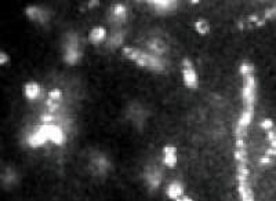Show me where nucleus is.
<instances>
[{
    "mask_svg": "<svg viewBox=\"0 0 276 201\" xmlns=\"http://www.w3.org/2000/svg\"><path fill=\"white\" fill-rule=\"evenodd\" d=\"M122 54L133 61L136 65L145 68L148 70H152L156 73H163L166 70V62L163 58L155 57V55L149 54L145 50H141L137 47L124 46L122 47Z\"/></svg>",
    "mask_w": 276,
    "mask_h": 201,
    "instance_id": "nucleus-1",
    "label": "nucleus"
},
{
    "mask_svg": "<svg viewBox=\"0 0 276 201\" xmlns=\"http://www.w3.org/2000/svg\"><path fill=\"white\" fill-rule=\"evenodd\" d=\"M83 57V46L80 36L75 32H68L64 36V43H62V58L67 65H76L80 62Z\"/></svg>",
    "mask_w": 276,
    "mask_h": 201,
    "instance_id": "nucleus-2",
    "label": "nucleus"
},
{
    "mask_svg": "<svg viewBox=\"0 0 276 201\" xmlns=\"http://www.w3.org/2000/svg\"><path fill=\"white\" fill-rule=\"evenodd\" d=\"M89 171L92 177L102 178L111 171V161L102 152H92L89 157Z\"/></svg>",
    "mask_w": 276,
    "mask_h": 201,
    "instance_id": "nucleus-3",
    "label": "nucleus"
},
{
    "mask_svg": "<svg viewBox=\"0 0 276 201\" xmlns=\"http://www.w3.org/2000/svg\"><path fill=\"white\" fill-rule=\"evenodd\" d=\"M240 97H242V102L245 105V109L254 110L255 100H257V80L254 78V75H249V76L243 78Z\"/></svg>",
    "mask_w": 276,
    "mask_h": 201,
    "instance_id": "nucleus-4",
    "label": "nucleus"
},
{
    "mask_svg": "<svg viewBox=\"0 0 276 201\" xmlns=\"http://www.w3.org/2000/svg\"><path fill=\"white\" fill-rule=\"evenodd\" d=\"M181 73H183V81L188 90H196L199 87V79L195 69V65L189 58H184L181 62Z\"/></svg>",
    "mask_w": 276,
    "mask_h": 201,
    "instance_id": "nucleus-5",
    "label": "nucleus"
},
{
    "mask_svg": "<svg viewBox=\"0 0 276 201\" xmlns=\"http://www.w3.org/2000/svg\"><path fill=\"white\" fill-rule=\"evenodd\" d=\"M144 182H145V186L151 192H156L161 186V182H163L161 168H159L155 164L146 165L144 168Z\"/></svg>",
    "mask_w": 276,
    "mask_h": 201,
    "instance_id": "nucleus-6",
    "label": "nucleus"
},
{
    "mask_svg": "<svg viewBox=\"0 0 276 201\" xmlns=\"http://www.w3.org/2000/svg\"><path fill=\"white\" fill-rule=\"evenodd\" d=\"M129 18V10L123 3H115L108 11V22L115 25V26H122L127 22Z\"/></svg>",
    "mask_w": 276,
    "mask_h": 201,
    "instance_id": "nucleus-7",
    "label": "nucleus"
},
{
    "mask_svg": "<svg viewBox=\"0 0 276 201\" xmlns=\"http://www.w3.org/2000/svg\"><path fill=\"white\" fill-rule=\"evenodd\" d=\"M25 142H26V145L29 147H42L45 146L46 143H48V138H47L46 131H45L43 125L42 124L35 125L33 130L26 134Z\"/></svg>",
    "mask_w": 276,
    "mask_h": 201,
    "instance_id": "nucleus-8",
    "label": "nucleus"
},
{
    "mask_svg": "<svg viewBox=\"0 0 276 201\" xmlns=\"http://www.w3.org/2000/svg\"><path fill=\"white\" fill-rule=\"evenodd\" d=\"M42 125L46 131L48 142H51L57 146H61L65 143L67 135H65V131H64L61 124H42Z\"/></svg>",
    "mask_w": 276,
    "mask_h": 201,
    "instance_id": "nucleus-9",
    "label": "nucleus"
},
{
    "mask_svg": "<svg viewBox=\"0 0 276 201\" xmlns=\"http://www.w3.org/2000/svg\"><path fill=\"white\" fill-rule=\"evenodd\" d=\"M167 50H169V46L161 38L152 36L151 39L146 40L145 51H148L149 54L159 57V58H164V55L167 54Z\"/></svg>",
    "mask_w": 276,
    "mask_h": 201,
    "instance_id": "nucleus-10",
    "label": "nucleus"
},
{
    "mask_svg": "<svg viewBox=\"0 0 276 201\" xmlns=\"http://www.w3.org/2000/svg\"><path fill=\"white\" fill-rule=\"evenodd\" d=\"M25 16L28 17L32 22L40 23V25H47L51 18V14L46 8L40 7V6H28L25 8Z\"/></svg>",
    "mask_w": 276,
    "mask_h": 201,
    "instance_id": "nucleus-11",
    "label": "nucleus"
},
{
    "mask_svg": "<svg viewBox=\"0 0 276 201\" xmlns=\"http://www.w3.org/2000/svg\"><path fill=\"white\" fill-rule=\"evenodd\" d=\"M253 113L254 110H249V109L242 110V113H240V116L238 119V123H236V128H235V137L246 138L247 130L250 127L252 120H253Z\"/></svg>",
    "mask_w": 276,
    "mask_h": 201,
    "instance_id": "nucleus-12",
    "label": "nucleus"
},
{
    "mask_svg": "<svg viewBox=\"0 0 276 201\" xmlns=\"http://www.w3.org/2000/svg\"><path fill=\"white\" fill-rule=\"evenodd\" d=\"M148 6L154 10L158 14H169L178 7V1H171V0H155V1H146Z\"/></svg>",
    "mask_w": 276,
    "mask_h": 201,
    "instance_id": "nucleus-13",
    "label": "nucleus"
},
{
    "mask_svg": "<svg viewBox=\"0 0 276 201\" xmlns=\"http://www.w3.org/2000/svg\"><path fill=\"white\" fill-rule=\"evenodd\" d=\"M178 157H177V147L173 145H166L161 149V164L170 170L176 168Z\"/></svg>",
    "mask_w": 276,
    "mask_h": 201,
    "instance_id": "nucleus-14",
    "label": "nucleus"
},
{
    "mask_svg": "<svg viewBox=\"0 0 276 201\" xmlns=\"http://www.w3.org/2000/svg\"><path fill=\"white\" fill-rule=\"evenodd\" d=\"M145 110L142 108V105H139L137 102L131 103L130 108L127 110V117L130 119L131 123L134 124H144L145 123Z\"/></svg>",
    "mask_w": 276,
    "mask_h": 201,
    "instance_id": "nucleus-15",
    "label": "nucleus"
},
{
    "mask_svg": "<svg viewBox=\"0 0 276 201\" xmlns=\"http://www.w3.org/2000/svg\"><path fill=\"white\" fill-rule=\"evenodd\" d=\"M42 94H43V90L35 80H31L23 85V95L28 100H38L42 97Z\"/></svg>",
    "mask_w": 276,
    "mask_h": 201,
    "instance_id": "nucleus-16",
    "label": "nucleus"
},
{
    "mask_svg": "<svg viewBox=\"0 0 276 201\" xmlns=\"http://www.w3.org/2000/svg\"><path fill=\"white\" fill-rule=\"evenodd\" d=\"M108 39V32L104 26H94L89 33V41L94 46L105 44Z\"/></svg>",
    "mask_w": 276,
    "mask_h": 201,
    "instance_id": "nucleus-17",
    "label": "nucleus"
},
{
    "mask_svg": "<svg viewBox=\"0 0 276 201\" xmlns=\"http://www.w3.org/2000/svg\"><path fill=\"white\" fill-rule=\"evenodd\" d=\"M166 194H167V197H169L170 200L173 201H176L177 199L183 197L185 194V189L183 182L178 181V179L171 181L169 185H167V187H166Z\"/></svg>",
    "mask_w": 276,
    "mask_h": 201,
    "instance_id": "nucleus-18",
    "label": "nucleus"
},
{
    "mask_svg": "<svg viewBox=\"0 0 276 201\" xmlns=\"http://www.w3.org/2000/svg\"><path fill=\"white\" fill-rule=\"evenodd\" d=\"M124 36H126V31H122V29L112 32L108 36L107 41H105V47L108 50H116V48L122 47L123 41H124Z\"/></svg>",
    "mask_w": 276,
    "mask_h": 201,
    "instance_id": "nucleus-19",
    "label": "nucleus"
},
{
    "mask_svg": "<svg viewBox=\"0 0 276 201\" xmlns=\"http://www.w3.org/2000/svg\"><path fill=\"white\" fill-rule=\"evenodd\" d=\"M18 183V174H17L16 168L13 167H7L1 172V185L6 189H10L14 185Z\"/></svg>",
    "mask_w": 276,
    "mask_h": 201,
    "instance_id": "nucleus-20",
    "label": "nucleus"
},
{
    "mask_svg": "<svg viewBox=\"0 0 276 201\" xmlns=\"http://www.w3.org/2000/svg\"><path fill=\"white\" fill-rule=\"evenodd\" d=\"M195 31H196V33H199L200 36H206V35H208V32H210V23L207 22L205 18H200V20H198L196 22H195Z\"/></svg>",
    "mask_w": 276,
    "mask_h": 201,
    "instance_id": "nucleus-21",
    "label": "nucleus"
},
{
    "mask_svg": "<svg viewBox=\"0 0 276 201\" xmlns=\"http://www.w3.org/2000/svg\"><path fill=\"white\" fill-rule=\"evenodd\" d=\"M239 73H240L242 78L249 76V75H254V66L250 62H242V63H240V68H239Z\"/></svg>",
    "mask_w": 276,
    "mask_h": 201,
    "instance_id": "nucleus-22",
    "label": "nucleus"
},
{
    "mask_svg": "<svg viewBox=\"0 0 276 201\" xmlns=\"http://www.w3.org/2000/svg\"><path fill=\"white\" fill-rule=\"evenodd\" d=\"M47 98L51 100H55V102H62L64 100V93H62L60 88H53L51 91H48Z\"/></svg>",
    "mask_w": 276,
    "mask_h": 201,
    "instance_id": "nucleus-23",
    "label": "nucleus"
},
{
    "mask_svg": "<svg viewBox=\"0 0 276 201\" xmlns=\"http://www.w3.org/2000/svg\"><path fill=\"white\" fill-rule=\"evenodd\" d=\"M264 20L265 21H275L276 20V4L275 6H272V7L267 8L265 11H264Z\"/></svg>",
    "mask_w": 276,
    "mask_h": 201,
    "instance_id": "nucleus-24",
    "label": "nucleus"
},
{
    "mask_svg": "<svg viewBox=\"0 0 276 201\" xmlns=\"http://www.w3.org/2000/svg\"><path fill=\"white\" fill-rule=\"evenodd\" d=\"M274 125H275V124H274V120H272V119H264V120H261L260 123V127L265 132L274 130Z\"/></svg>",
    "mask_w": 276,
    "mask_h": 201,
    "instance_id": "nucleus-25",
    "label": "nucleus"
},
{
    "mask_svg": "<svg viewBox=\"0 0 276 201\" xmlns=\"http://www.w3.org/2000/svg\"><path fill=\"white\" fill-rule=\"evenodd\" d=\"M8 62H10V55L7 53H4V51H1L0 53V65L4 66V65H7Z\"/></svg>",
    "mask_w": 276,
    "mask_h": 201,
    "instance_id": "nucleus-26",
    "label": "nucleus"
},
{
    "mask_svg": "<svg viewBox=\"0 0 276 201\" xmlns=\"http://www.w3.org/2000/svg\"><path fill=\"white\" fill-rule=\"evenodd\" d=\"M272 162H274V159H272V157H269V156L264 155L262 157H260L261 165H269V164H272Z\"/></svg>",
    "mask_w": 276,
    "mask_h": 201,
    "instance_id": "nucleus-27",
    "label": "nucleus"
},
{
    "mask_svg": "<svg viewBox=\"0 0 276 201\" xmlns=\"http://www.w3.org/2000/svg\"><path fill=\"white\" fill-rule=\"evenodd\" d=\"M265 155L269 156V157H272V159H275V157H276V149H275V147H269Z\"/></svg>",
    "mask_w": 276,
    "mask_h": 201,
    "instance_id": "nucleus-28",
    "label": "nucleus"
},
{
    "mask_svg": "<svg viewBox=\"0 0 276 201\" xmlns=\"http://www.w3.org/2000/svg\"><path fill=\"white\" fill-rule=\"evenodd\" d=\"M176 201H193V200H192L191 197H188L186 194H184L183 197H180V199H177Z\"/></svg>",
    "mask_w": 276,
    "mask_h": 201,
    "instance_id": "nucleus-29",
    "label": "nucleus"
},
{
    "mask_svg": "<svg viewBox=\"0 0 276 201\" xmlns=\"http://www.w3.org/2000/svg\"><path fill=\"white\" fill-rule=\"evenodd\" d=\"M100 3L98 1H89V4H87V7L89 8H92V7H97Z\"/></svg>",
    "mask_w": 276,
    "mask_h": 201,
    "instance_id": "nucleus-30",
    "label": "nucleus"
},
{
    "mask_svg": "<svg viewBox=\"0 0 276 201\" xmlns=\"http://www.w3.org/2000/svg\"><path fill=\"white\" fill-rule=\"evenodd\" d=\"M269 143H271V147H275V149H276V137H275V138H274V140L271 141Z\"/></svg>",
    "mask_w": 276,
    "mask_h": 201,
    "instance_id": "nucleus-31",
    "label": "nucleus"
}]
</instances>
